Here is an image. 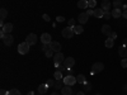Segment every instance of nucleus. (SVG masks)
<instances>
[{"instance_id": "nucleus-1", "label": "nucleus", "mask_w": 127, "mask_h": 95, "mask_svg": "<svg viewBox=\"0 0 127 95\" xmlns=\"http://www.w3.org/2000/svg\"><path fill=\"white\" fill-rule=\"evenodd\" d=\"M61 34H62V37H64V38H66V39H69V38H72V36L75 34V33H74V30H72V28L67 25L66 28H64V29L61 30Z\"/></svg>"}, {"instance_id": "nucleus-2", "label": "nucleus", "mask_w": 127, "mask_h": 95, "mask_svg": "<svg viewBox=\"0 0 127 95\" xmlns=\"http://www.w3.org/2000/svg\"><path fill=\"white\" fill-rule=\"evenodd\" d=\"M104 70V65L102 62H95L92 66V75H95V73H99Z\"/></svg>"}, {"instance_id": "nucleus-3", "label": "nucleus", "mask_w": 127, "mask_h": 95, "mask_svg": "<svg viewBox=\"0 0 127 95\" xmlns=\"http://www.w3.org/2000/svg\"><path fill=\"white\" fill-rule=\"evenodd\" d=\"M29 45L27 43V42H22L19 46H18V52L20 55H27L28 52H29Z\"/></svg>"}, {"instance_id": "nucleus-4", "label": "nucleus", "mask_w": 127, "mask_h": 95, "mask_svg": "<svg viewBox=\"0 0 127 95\" xmlns=\"http://www.w3.org/2000/svg\"><path fill=\"white\" fill-rule=\"evenodd\" d=\"M78 81H76V77H74L72 75H67L66 77H64V84L65 85H69V86H72L75 85Z\"/></svg>"}, {"instance_id": "nucleus-5", "label": "nucleus", "mask_w": 127, "mask_h": 95, "mask_svg": "<svg viewBox=\"0 0 127 95\" xmlns=\"http://www.w3.org/2000/svg\"><path fill=\"white\" fill-rule=\"evenodd\" d=\"M54 61H55V65L59 66V65H61V63H64L65 56H64L61 52H57V53H55V56H54Z\"/></svg>"}, {"instance_id": "nucleus-6", "label": "nucleus", "mask_w": 127, "mask_h": 95, "mask_svg": "<svg viewBox=\"0 0 127 95\" xmlns=\"http://www.w3.org/2000/svg\"><path fill=\"white\" fill-rule=\"evenodd\" d=\"M26 42H27V43H28L29 46H34V45L37 43V36H36L34 33H31V34H28V37H27Z\"/></svg>"}, {"instance_id": "nucleus-7", "label": "nucleus", "mask_w": 127, "mask_h": 95, "mask_svg": "<svg viewBox=\"0 0 127 95\" xmlns=\"http://www.w3.org/2000/svg\"><path fill=\"white\" fill-rule=\"evenodd\" d=\"M1 39H3V42H4L5 46H12V45H13V41H14V37H13L12 34H5Z\"/></svg>"}, {"instance_id": "nucleus-8", "label": "nucleus", "mask_w": 127, "mask_h": 95, "mask_svg": "<svg viewBox=\"0 0 127 95\" xmlns=\"http://www.w3.org/2000/svg\"><path fill=\"white\" fill-rule=\"evenodd\" d=\"M50 48L54 51L55 53H57V52H60V49H61V45L59 43V42H56V41H52L50 43Z\"/></svg>"}, {"instance_id": "nucleus-9", "label": "nucleus", "mask_w": 127, "mask_h": 95, "mask_svg": "<svg viewBox=\"0 0 127 95\" xmlns=\"http://www.w3.org/2000/svg\"><path fill=\"white\" fill-rule=\"evenodd\" d=\"M41 42L43 45H50L51 42H52V39H51V36L48 34V33H43L41 36Z\"/></svg>"}, {"instance_id": "nucleus-10", "label": "nucleus", "mask_w": 127, "mask_h": 95, "mask_svg": "<svg viewBox=\"0 0 127 95\" xmlns=\"http://www.w3.org/2000/svg\"><path fill=\"white\" fill-rule=\"evenodd\" d=\"M64 65H65L67 69H71L74 65H75V60H74L72 57H67V58H65V61H64Z\"/></svg>"}, {"instance_id": "nucleus-11", "label": "nucleus", "mask_w": 127, "mask_h": 95, "mask_svg": "<svg viewBox=\"0 0 127 95\" xmlns=\"http://www.w3.org/2000/svg\"><path fill=\"white\" fill-rule=\"evenodd\" d=\"M1 30L4 32L5 34H10V32L13 30V24H12V23H6V24H4V27H1Z\"/></svg>"}, {"instance_id": "nucleus-12", "label": "nucleus", "mask_w": 127, "mask_h": 95, "mask_svg": "<svg viewBox=\"0 0 127 95\" xmlns=\"http://www.w3.org/2000/svg\"><path fill=\"white\" fill-rule=\"evenodd\" d=\"M61 94H62V95H72V89H71V86H69V85L62 86Z\"/></svg>"}, {"instance_id": "nucleus-13", "label": "nucleus", "mask_w": 127, "mask_h": 95, "mask_svg": "<svg viewBox=\"0 0 127 95\" xmlns=\"http://www.w3.org/2000/svg\"><path fill=\"white\" fill-rule=\"evenodd\" d=\"M88 18H89V15L87 13H80L79 14V23L80 24H85L88 22Z\"/></svg>"}, {"instance_id": "nucleus-14", "label": "nucleus", "mask_w": 127, "mask_h": 95, "mask_svg": "<svg viewBox=\"0 0 127 95\" xmlns=\"http://www.w3.org/2000/svg\"><path fill=\"white\" fill-rule=\"evenodd\" d=\"M102 33L109 37V36H111V33H112V28H111L108 24H104V25L102 27Z\"/></svg>"}, {"instance_id": "nucleus-15", "label": "nucleus", "mask_w": 127, "mask_h": 95, "mask_svg": "<svg viewBox=\"0 0 127 95\" xmlns=\"http://www.w3.org/2000/svg\"><path fill=\"white\" fill-rule=\"evenodd\" d=\"M102 9L104 10V12H109V8H111V1L109 0H103L102 4H100Z\"/></svg>"}, {"instance_id": "nucleus-16", "label": "nucleus", "mask_w": 127, "mask_h": 95, "mask_svg": "<svg viewBox=\"0 0 127 95\" xmlns=\"http://www.w3.org/2000/svg\"><path fill=\"white\" fill-rule=\"evenodd\" d=\"M104 15V10L102 8H97V9H94V17L95 18H103Z\"/></svg>"}, {"instance_id": "nucleus-17", "label": "nucleus", "mask_w": 127, "mask_h": 95, "mask_svg": "<svg viewBox=\"0 0 127 95\" xmlns=\"http://www.w3.org/2000/svg\"><path fill=\"white\" fill-rule=\"evenodd\" d=\"M111 13H112V17H113V18H120V17H122V12H121V9H118V8H114Z\"/></svg>"}, {"instance_id": "nucleus-18", "label": "nucleus", "mask_w": 127, "mask_h": 95, "mask_svg": "<svg viewBox=\"0 0 127 95\" xmlns=\"http://www.w3.org/2000/svg\"><path fill=\"white\" fill-rule=\"evenodd\" d=\"M78 6H79L80 9H87V8H89V3H88V0H79Z\"/></svg>"}, {"instance_id": "nucleus-19", "label": "nucleus", "mask_w": 127, "mask_h": 95, "mask_svg": "<svg viewBox=\"0 0 127 95\" xmlns=\"http://www.w3.org/2000/svg\"><path fill=\"white\" fill-rule=\"evenodd\" d=\"M71 28H72V30H74V33H75V34H81L84 32V28L81 25H74Z\"/></svg>"}, {"instance_id": "nucleus-20", "label": "nucleus", "mask_w": 127, "mask_h": 95, "mask_svg": "<svg viewBox=\"0 0 127 95\" xmlns=\"http://www.w3.org/2000/svg\"><path fill=\"white\" fill-rule=\"evenodd\" d=\"M118 53H120V56H121L122 58H126V57H127V48H126L125 46L120 47V49H118Z\"/></svg>"}, {"instance_id": "nucleus-21", "label": "nucleus", "mask_w": 127, "mask_h": 95, "mask_svg": "<svg viewBox=\"0 0 127 95\" xmlns=\"http://www.w3.org/2000/svg\"><path fill=\"white\" fill-rule=\"evenodd\" d=\"M105 47H107V48H112L113 47V45H114V39H112V38H107V39H105Z\"/></svg>"}, {"instance_id": "nucleus-22", "label": "nucleus", "mask_w": 127, "mask_h": 95, "mask_svg": "<svg viewBox=\"0 0 127 95\" xmlns=\"http://www.w3.org/2000/svg\"><path fill=\"white\" fill-rule=\"evenodd\" d=\"M47 89H48L47 84H42V85L38 86V93H39V94H45V93L47 91Z\"/></svg>"}, {"instance_id": "nucleus-23", "label": "nucleus", "mask_w": 127, "mask_h": 95, "mask_svg": "<svg viewBox=\"0 0 127 95\" xmlns=\"http://www.w3.org/2000/svg\"><path fill=\"white\" fill-rule=\"evenodd\" d=\"M76 81L79 84H84V82H87V77L84 76L83 73H80V75H78V77H76Z\"/></svg>"}, {"instance_id": "nucleus-24", "label": "nucleus", "mask_w": 127, "mask_h": 95, "mask_svg": "<svg viewBox=\"0 0 127 95\" xmlns=\"http://www.w3.org/2000/svg\"><path fill=\"white\" fill-rule=\"evenodd\" d=\"M6 15H8V12H6V9H4V8H1V9H0V17H1V18H0V19H5L6 18Z\"/></svg>"}, {"instance_id": "nucleus-25", "label": "nucleus", "mask_w": 127, "mask_h": 95, "mask_svg": "<svg viewBox=\"0 0 127 95\" xmlns=\"http://www.w3.org/2000/svg\"><path fill=\"white\" fill-rule=\"evenodd\" d=\"M113 6H114V8H118V9H121V8L123 6V4H122V0H114V1H113Z\"/></svg>"}, {"instance_id": "nucleus-26", "label": "nucleus", "mask_w": 127, "mask_h": 95, "mask_svg": "<svg viewBox=\"0 0 127 95\" xmlns=\"http://www.w3.org/2000/svg\"><path fill=\"white\" fill-rule=\"evenodd\" d=\"M54 77H55L56 80H64V77H62V72H61V71H56V72L54 73Z\"/></svg>"}, {"instance_id": "nucleus-27", "label": "nucleus", "mask_w": 127, "mask_h": 95, "mask_svg": "<svg viewBox=\"0 0 127 95\" xmlns=\"http://www.w3.org/2000/svg\"><path fill=\"white\" fill-rule=\"evenodd\" d=\"M62 84H64V80H56L55 82V89H62Z\"/></svg>"}, {"instance_id": "nucleus-28", "label": "nucleus", "mask_w": 127, "mask_h": 95, "mask_svg": "<svg viewBox=\"0 0 127 95\" xmlns=\"http://www.w3.org/2000/svg\"><path fill=\"white\" fill-rule=\"evenodd\" d=\"M8 95H22V94H20V91L18 89H10Z\"/></svg>"}, {"instance_id": "nucleus-29", "label": "nucleus", "mask_w": 127, "mask_h": 95, "mask_svg": "<svg viewBox=\"0 0 127 95\" xmlns=\"http://www.w3.org/2000/svg\"><path fill=\"white\" fill-rule=\"evenodd\" d=\"M83 85H84V91H90L92 90V84L90 82L87 81V82H84Z\"/></svg>"}, {"instance_id": "nucleus-30", "label": "nucleus", "mask_w": 127, "mask_h": 95, "mask_svg": "<svg viewBox=\"0 0 127 95\" xmlns=\"http://www.w3.org/2000/svg\"><path fill=\"white\" fill-rule=\"evenodd\" d=\"M45 53H46L47 57H54V56H55V52L52 51V49H48L47 52H45Z\"/></svg>"}, {"instance_id": "nucleus-31", "label": "nucleus", "mask_w": 127, "mask_h": 95, "mask_svg": "<svg viewBox=\"0 0 127 95\" xmlns=\"http://www.w3.org/2000/svg\"><path fill=\"white\" fill-rule=\"evenodd\" d=\"M55 82H56V81H54V80H51V79H48L46 84H47V86L50 88V86H55Z\"/></svg>"}, {"instance_id": "nucleus-32", "label": "nucleus", "mask_w": 127, "mask_h": 95, "mask_svg": "<svg viewBox=\"0 0 127 95\" xmlns=\"http://www.w3.org/2000/svg\"><path fill=\"white\" fill-rule=\"evenodd\" d=\"M121 66H122L123 69H127V58H122V61H121Z\"/></svg>"}, {"instance_id": "nucleus-33", "label": "nucleus", "mask_w": 127, "mask_h": 95, "mask_svg": "<svg viewBox=\"0 0 127 95\" xmlns=\"http://www.w3.org/2000/svg\"><path fill=\"white\" fill-rule=\"evenodd\" d=\"M66 69H67V67H66L65 65H59V66H57V71H61V72L65 71Z\"/></svg>"}, {"instance_id": "nucleus-34", "label": "nucleus", "mask_w": 127, "mask_h": 95, "mask_svg": "<svg viewBox=\"0 0 127 95\" xmlns=\"http://www.w3.org/2000/svg\"><path fill=\"white\" fill-rule=\"evenodd\" d=\"M89 8H94L95 5H97V1H95V0H89Z\"/></svg>"}, {"instance_id": "nucleus-35", "label": "nucleus", "mask_w": 127, "mask_h": 95, "mask_svg": "<svg viewBox=\"0 0 127 95\" xmlns=\"http://www.w3.org/2000/svg\"><path fill=\"white\" fill-rule=\"evenodd\" d=\"M111 17H112V13H109V12H104V15H103L104 19H109Z\"/></svg>"}, {"instance_id": "nucleus-36", "label": "nucleus", "mask_w": 127, "mask_h": 95, "mask_svg": "<svg viewBox=\"0 0 127 95\" xmlns=\"http://www.w3.org/2000/svg\"><path fill=\"white\" fill-rule=\"evenodd\" d=\"M67 24H69V27H74L75 25V19H69Z\"/></svg>"}, {"instance_id": "nucleus-37", "label": "nucleus", "mask_w": 127, "mask_h": 95, "mask_svg": "<svg viewBox=\"0 0 127 95\" xmlns=\"http://www.w3.org/2000/svg\"><path fill=\"white\" fill-rule=\"evenodd\" d=\"M48 49H51V48H50V45H43V46H42V51L47 52Z\"/></svg>"}, {"instance_id": "nucleus-38", "label": "nucleus", "mask_w": 127, "mask_h": 95, "mask_svg": "<svg viewBox=\"0 0 127 95\" xmlns=\"http://www.w3.org/2000/svg\"><path fill=\"white\" fill-rule=\"evenodd\" d=\"M109 38H112V39H116V38H117V33H116V32H112V33H111V36H109Z\"/></svg>"}, {"instance_id": "nucleus-39", "label": "nucleus", "mask_w": 127, "mask_h": 95, "mask_svg": "<svg viewBox=\"0 0 127 95\" xmlns=\"http://www.w3.org/2000/svg\"><path fill=\"white\" fill-rule=\"evenodd\" d=\"M85 13H87V14H88L89 17H90V15H94V10H92V9H88Z\"/></svg>"}, {"instance_id": "nucleus-40", "label": "nucleus", "mask_w": 127, "mask_h": 95, "mask_svg": "<svg viewBox=\"0 0 127 95\" xmlns=\"http://www.w3.org/2000/svg\"><path fill=\"white\" fill-rule=\"evenodd\" d=\"M56 20H57V22H60V23H61V22H65V18L60 15V17H57V18H56Z\"/></svg>"}, {"instance_id": "nucleus-41", "label": "nucleus", "mask_w": 127, "mask_h": 95, "mask_svg": "<svg viewBox=\"0 0 127 95\" xmlns=\"http://www.w3.org/2000/svg\"><path fill=\"white\" fill-rule=\"evenodd\" d=\"M42 18H43V20H46V22H50V17L47 14H43V15H42Z\"/></svg>"}, {"instance_id": "nucleus-42", "label": "nucleus", "mask_w": 127, "mask_h": 95, "mask_svg": "<svg viewBox=\"0 0 127 95\" xmlns=\"http://www.w3.org/2000/svg\"><path fill=\"white\" fill-rule=\"evenodd\" d=\"M122 17L127 19V9H125V10H123V13H122Z\"/></svg>"}, {"instance_id": "nucleus-43", "label": "nucleus", "mask_w": 127, "mask_h": 95, "mask_svg": "<svg viewBox=\"0 0 127 95\" xmlns=\"http://www.w3.org/2000/svg\"><path fill=\"white\" fill-rule=\"evenodd\" d=\"M8 93L9 91H6V90H1L0 91V95H8Z\"/></svg>"}, {"instance_id": "nucleus-44", "label": "nucleus", "mask_w": 127, "mask_h": 95, "mask_svg": "<svg viewBox=\"0 0 127 95\" xmlns=\"http://www.w3.org/2000/svg\"><path fill=\"white\" fill-rule=\"evenodd\" d=\"M76 95H85V94H84V91H78Z\"/></svg>"}, {"instance_id": "nucleus-45", "label": "nucleus", "mask_w": 127, "mask_h": 95, "mask_svg": "<svg viewBox=\"0 0 127 95\" xmlns=\"http://www.w3.org/2000/svg\"><path fill=\"white\" fill-rule=\"evenodd\" d=\"M27 95H34V93H33V91H28Z\"/></svg>"}, {"instance_id": "nucleus-46", "label": "nucleus", "mask_w": 127, "mask_h": 95, "mask_svg": "<svg viewBox=\"0 0 127 95\" xmlns=\"http://www.w3.org/2000/svg\"><path fill=\"white\" fill-rule=\"evenodd\" d=\"M123 90H125V91H127V84H126V85L123 86Z\"/></svg>"}, {"instance_id": "nucleus-47", "label": "nucleus", "mask_w": 127, "mask_h": 95, "mask_svg": "<svg viewBox=\"0 0 127 95\" xmlns=\"http://www.w3.org/2000/svg\"><path fill=\"white\" fill-rule=\"evenodd\" d=\"M51 95H59V94H57V93H52Z\"/></svg>"}, {"instance_id": "nucleus-48", "label": "nucleus", "mask_w": 127, "mask_h": 95, "mask_svg": "<svg viewBox=\"0 0 127 95\" xmlns=\"http://www.w3.org/2000/svg\"><path fill=\"white\" fill-rule=\"evenodd\" d=\"M95 95H102V94H95Z\"/></svg>"}, {"instance_id": "nucleus-49", "label": "nucleus", "mask_w": 127, "mask_h": 95, "mask_svg": "<svg viewBox=\"0 0 127 95\" xmlns=\"http://www.w3.org/2000/svg\"><path fill=\"white\" fill-rule=\"evenodd\" d=\"M39 95H43V94H39Z\"/></svg>"}]
</instances>
